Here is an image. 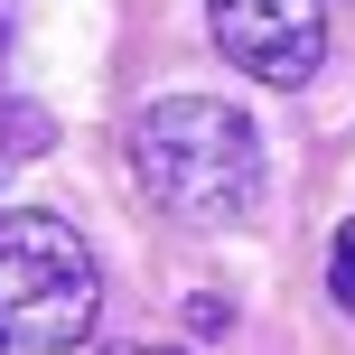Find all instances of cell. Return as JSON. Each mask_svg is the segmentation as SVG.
Instances as JSON below:
<instances>
[{"label":"cell","mask_w":355,"mask_h":355,"mask_svg":"<svg viewBox=\"0 0 355 355\" xmlns=\"http://www.w3.org/2000/svg\"><path fill=\"white\" fill-rule=\"evenodd\" d=\"M131 178L178 225H243L262 206V131L215 94H159L131 122Z\"/></svg>","instance_id":"obj_1"},{"label":"cell","mask_w":355,"mask_h":355,"mask_svg":"<svg viewBox=\"0 0 355 355\" xmlns=\"http://www.w3.org/2000/svg\"><path fill=\"white\" fill-rule=\"evenodd\" d=\"M103 318L94 243L47 206H0V337L28 355H75Z\"/></svg>","instance_id":"obj_2"},{"label":"cell","mask_w":355,"mask_h":355,"mask_svg":"<svg viewBox=\"0 0 355 355\" xmlns=\"http://www.w3.org/2000/svg\"><path fill=\"white\" fill-rule=\"evenodd\" d=\"M206 28L225 66H243L271 94H300L327 66V0H206Z\"/></svg>","instance_id":"obj_3"},{"label":"cell","mask_w":355,"mask_h":355,"mask_svg":"<svg viewBox=\"0 0 355 355\" xmlns=\"http://www.w3.org/2000/svg\"><path fill=\"white\" fill-rule=\"evenodd\" d=\"M47 150H56L47 103H0V159H47Z\"/></svg>","instance_id":"obj_4"},{"label":"cell","mask_w":355,"mask_h":355,"mask_svg":"<svg viewBox=\"0 0 355 355\" xmlns=\"http://www.w3.org/2000/svg\"><path fill=\"white\" fill-rule=\"evenodd\" d=\"M327 290H337V309L355 318V225H337V262H327Z\"/></svg>","instance_id":"obj_5"},{"label":"cell","mask_w":355,"mask_h":355,"mask_svg":"<svg viewBox=\"0 0 355 355\" xmlns=\"http://www.w3.org/2000/svg\"><path fill=\"white\" fill-rule=\"evenodd\" d=\"M103 355H178V346H103Z\"/></svg>","instance_id":"obj_6"},{"label":"cell","mask_w":355,"mask_h":355,"mask_svg":"<svg viewBox=\"0 0 355 355\" xmlns=\"http://www.w3.org/2000/svg\"><path fill=\"white\" fill-rule=\"evenodd\" d=\"M0 56H10V0H0Z\"/></svg>","instance_id":"obj_7"}]
</instances>
